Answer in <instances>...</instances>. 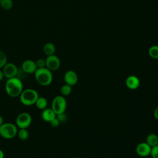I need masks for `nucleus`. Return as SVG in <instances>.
I'll return each mask as SVG.
<instances>
[{"instance_id":"1","label":"nucleus","mask_w":158,"mask_h":158,"mask_svg":"<svg viewBox=\"0 0 158 158\" xmlns=\"http://www.w3.org/2000/svg\"><path fill=\"white\" fill-rule=\"evenodd\" d=\"M23 90V83L17 77L9 78L5 83V91L7 94L11 98L19 97Z\"/></svg>"},{"instance_id":"2","label":"nucleus","mask_w":158,"mask_h":158,"mask_svg":"<svg viewBox=\"0 0 158 158\" xmlns=\"http://www.w3.org/2000/svg\"><path fill=\"white\" fill-rule=\"evenodd\" d=\"M34 75L36 81L41 86L49 85L53 80L52 72L46 67L37 69Z\"/></svg>"},{"instance_id":"3","label":"nucleus","mask_w":158,"mask_h":158,"mask_svg":"<svg viewBox=\"0 0 158 158\" xmlns=\"http://www.w3.org/2000/svg\"><path fill=\"white\" fill-rule=\"evenodd\" d=\"M39 96L37 91L32 88L23 89L19 96L21 103L25 106L34 105Z\"/></svg>"},{"instance_id":"4","label":"nucleus","mask_w":158,"mask_h":158,"mask_svg":"<svg viewBox=\"0 0 158 158\" xmlns=\"http://www.w3.org/2000/svg\"><path fill=\"white\" fill-rule=\"evenodd\" d=\"M17 131L18 128L13 123H3L0 126V136L6 139L14 138L17 136Z\"/></svg>"},{"instance_id":"5","label":"nucleus","mask_w":158,"mask_h":158,"mask_svg":"<svg viewBox=\"0 0 158 158\" xmlns=\"http://www.w3.org/2000/svg\"><path fill=\"white\" fill-rule=\"evenodd\" d=\"M51 108L56 115L65 112L67 108V101L65 97L62 95L54 97L52 99Z\"/></svg>"},{"instance_id":"6","label":"nucleus","mask_w":158,"mask_h":158,"mask_svg":"<svg viewBox=\"0 0 158 158\" xmlns=\"http://www.w3.org/2000/svg\"><path fill=\"white\" fill-rule=\"evenodd\" d=\"M32 122V117L28 112H22L19 114L15 120V125L18 128H28Z\"/></svg>"},{"instance_id":"7","label":"nucleus","mask_w":158,"mask_h":158,"mask_svg":"<svg viewBox=\"0 0 158 158\" xmlns=\"http://www.w3.org/2000/svg\"><path fill=\"white\" fill-rule=\"evenodd\" d=\"M46 67L51 72L58 70L60 66V60L55 54L48 56L45 59Z\"/></svg>"},{"instance_id":"8","label":"nucleus","mask_w":158,"mask_h":158,"mask_svg":"<svg viewBox=\"0 0 158 158\" xmlns=\"http://www.w3.org/2000/svg\"><path fill=\"white\" fill-rule=\"evenodd\" d=\"M4 77L7 79L15 77L17 75L19 69L17 65L12 62H7L2 69Z\"/></svg>"},{"instance_id":"9","label":"nucleus","mask_w":158,"mask_h":158,"mask_svg":"<svg viewBox=\"0 0 158 158\" xmlns=\"http://www.w3.org/2000/svg\"><path fill=\"white\" fill-rule=\"evenodd\" d=\"M37 69L35 61L31 59H27L22 64L21 69L27 74L35 73Z\"/></svg>"},{"instance_id":"10","label":"nucleus","mask_w":158,"mask_h":158,"mask_svg":"<svg viewBox=\"0 0 158 158\" xmlns=\"http://www.w3.org/2000/svg\"><path fill=\"white\" fill-rule=\"evenodd\" d=\"M151 147L146 142H143L138 144L136 148V154L142 157H145L150 156Z\"/></svg>"},{"instance_id":"11","label":"nucleus","mask_w":158,"mask_h":158,"mask_svg":"<svg viewBox=\"0 0 158 158\" xmlns=\"http://www.w3.org/2000/svg\"><path fill=\"white\" fill-rule=\"evenodd\" d=\"M64 79L65 84L72 86L77 83L78 77L77 73L75 71L69 70L65 73L64 75Z\"/></svg>"},{"instance_id":"12","label":"nucleus","mask_w":158,"mask_h":158,"mask_svg":"<svg viewBox=\"0 0 158 158\" xmlns=\"http://www.w3.org/2000/svg\"><path fill=\"white\" fill-rule=\"evenodd\" d=\"M125 84L128 88L131 90L136 89L140 85V80L135 75L128 76L125 80Z\"/></svg>"},{"instance_id":"13","label":"nucleus","mask_w":158,"mask_h":158,"mask_svg":"<svg viewBox=\"0 0 158 158\" xmlns=\"http://www.w3.org/2000/svg\"><path fill=\"white\" fill-rule=\"evenodd\" d=\"M41 116L42 119L46 122H49L56 117V114L51 108H46L42 110Z\"/></svg>"},{"instance_id":"14","label":"nucleus","mask_w":158,"mask_h":158,"mask_svg":"<svg viewBox=\"0 0 158 158\" xmlns=\"http://www.w3.org/2000/svg\"><path fill=\"white\" fill-rule=\"evenodd\" d=\"M43 51L46 56H51L54 54L56 52V46L54 43L51 42H48L43 46Z\"/></svg>"},{"instance_id":"15","label":"nucleus","mask_w":158,"mask_h":158,"mask_svg":"<svg viewBox=\"0 0 158 158\" xmlns=\"http://www.w3.org/2000/svg\"><path fill=\"white\" fill-rule=\"evenodd\" d=\"M146 143L151 148L158 144V136L154 133L149 134L146 139Z\"/></svg>"},{"instance_id":"16","label":"nucleus","mask_w":158,"mask_h":158,"mask_svg":"<svg viewBox=\"0 0 158 158\" xmlns=\"http://www.w3.org/2000/svg\"><path fill=\"white\" fill-rule=\"evenodd\" d=\"M48 104V100L46 99V98H45L44 97H43V96H39L38 98L37 99L35 105L38 109L43 110L47 107Z\"/></svg>"},{"instance_id":"17","label":"nucleus","mask_w":158,"mask_h":158,"mask_svg":"<svg viewBox=\"0 0 158 158\" xmlns=\"http://www.w3.org/2000/svg\"><path fill=\"white\" fill-rule=\"evenodd\" d=\"M17 136L20 139L25 141L28 139L29 136V132L27 128H19V130H18Z\"/></svg>"},{"instance_id":"18","label":"nucleus","mask_w":158,"mask_h":158,"mask_svg":"<svg viewBox=\"0 0 158 158\" xmlns=\"http://www.w3.org/2000/svg\"><path fill=\"white\" fill-rule=\"evenodd\" d=\"M72 86L67 84L63 85L60 88V93L61 95L64 97L70 94V93H72Z\"/></svg>"},{"instance_id":"19","label":"nucleus","mask_w":158,"mask_h":158,"mask_svg":"<svg viewBox=\"0 0 158 158\" xmlns=\"http://www.w3.org/2000/svg\"><path fill=\"white\" fill-rule=\"evenodd\" d=\"M148 54L151 58L158 59V45L151 46L148 50Z\"/></svg>"},{"instance_id":"20","label":"nucleus","mask_w":158,"mask_h":158,"mask_svg":"<svg viewBox=\"0 0 158 158\" xmlns=\"http://www.w3.org/2000/svg\"><path fill=\"white\" fill-rule=\"evenodd\" d=\"M14 5L12 0H1L0 6L4 10H10Z\"/></svg>"},{"instance_id":"21","label":"nucleus","mask_w":158,"mask_h":158,"mask_svg":"<svg viewBox=\"0 0 158 158\" xmlns=\"http://www.w3.org/2000/svg\"><path fill=\"white\" fill-rule=\"evenodd\" d=\"M7 57L6 53L0 50V69H2V67L7 64Z\"/></svg>"},{"instance_id":"22","label":"nucleus","mask_w":158,"mask_h":158,"mask_svg":"<svg viewBox=\"0 0 158 158\" xmlns=\"http://www.w3.org/2000/svg\"><path fill=\"white\" fill-rule=\"evenodd\" d=\"M35 63H36V67L38 69L46 67V61H45V59H44L43 58L38 59L35 61Z\"/></svg>"},{"instance_id":"23","label":"nucleus","mask_w":158,"mask_h":158,"mask_svg":"<svg viewBox=\"0 0 158 158\" xmlns=\"http://www.w3.org/2000/svg\"><path fill=\"white\" fill-rule=\"evenodd\" d=\"M150 155L152 158H158V144L151 148Z\"/></svg>"},{"instance_id":"24","label":"nucleus","mask_w":158,"mask_h":158,"mask_svg":"<svg viewBox=\"0 0 158 158\" xmlns=\"http://www.w3.org/2000/svg\"><path fill=\"white\" fill-rule=\"evenodd\" d=\"M56 117L58 118V120H59V122H60V123L65 122L67 120V115L65 114V112L56 115Z\"/></svg>"},{"instance_id":"25","label":"nucleus","mask_w":158,"mask_h":158,"mask_svg":"<svg viewBox=\"0 0 158 158\" xmlns=\"http://www.w3.org/2000/svg\"><path fill=\"white\" fill-rule=\"evenodd\" d=\"M49 123L51 125V126L54 128H56V127H59V125L60 123V122H59V120H58V118L56 117L55 118H54L52 120H51Z\"/></svg>"},{"instance_id":"26","label":"nucleus","mask_w":158,"mask_h":158,"mask_svg":"<svg viewBox=\"0 0 158 158\" xmlns=\"http://www.w3.org/2000/svg\"><path fill=\"white\" fill-rule=\"evenodd\" d=\"M154 117L158 120V106L154 110Z\"/></svg>"},{"instance_id":"27","label":"nucleus","mask_w":158,"mask_h":158,"mask_svg":"<svg viewBox=\"0 0 158 158\" xmlns=\"http://www.w3.org/2000/svg\"><path fill=\"white\" fill-rule=\"evenodd\" d=\"M4 78V75L2 70V69H0V81H1Z\"/></svg>"},{"instance_id":"28","label":"nucleus","mask_w":158,"mask_h":158,"mask_svg":"<svg viewBox=\"0 0 158 158\" xmlns=\"http://www.w3.org/2000/svg\"><path fill=\"white\" fill-rule=\"evenodd\" d=\"M0 158H4V153L1 149H0Z\"/></svg>"},{"instance_id":"29","label":"nucleus","mask_w":158,"mask_h":158,"mask_svg":"<svg viewBox=\"0 0 158 158\" xmlns=\"http://www.w3.org/2000/svg\"><path fill=\"white\" fill-rule=\"evenodd\" d=\"M4 123V118L2 117V116L0 114V126Z\"/></svg>"},{"instance_id":"30","label":"nucleus","mask_w":158,"mask_h":158,"mask_svg":"<svg viewBox=\"0 0 158 158\" xmlns=\"http://www.w3.org/2000/svg\"><path fill=\"white\" fill-rule=\"evenodd\" d=\"M74 158H80V157H74Z\"/></svg>"},{"instance_id":"31","label":"nucleus","mask_w":158,"mask_h":158,"mask_svg":"<svg viewBox=\"0 0 158 158\" xmlns=\"http://www.w3.org/2000/svg\"><path fill=\"white\" fill-rule=\"evenodd\" d=\"M0 3H1V0H0Z\"/></svg>"}]
</instances>
